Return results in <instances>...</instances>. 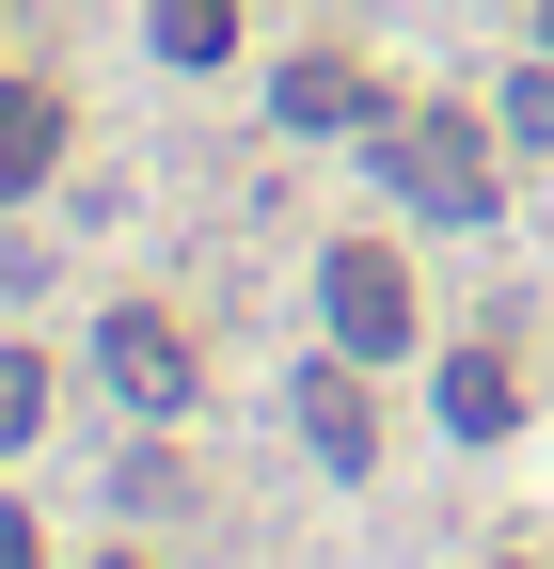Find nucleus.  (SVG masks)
Masks as SVG:
<instances>
[{"label": "nucleus", "mask_w": 554, "mask_h": 569, "mask_svg": "<svg viewBox=\"0 0 554 569\" xmlns=\"http://www.w3.org/2000/svg\"><path fill=\"white\" fill-rule=\"evenodd\" d=\"M365 159H380L396 206H428V222H492V142H475L459 111H380Z\"/></svg>", "instance_id": "obj_1"}, {"label": "nucleus", "mask_w": 554, "mask_h": 569, "mask_svg": "<svg viewBox=\"0 0 554 569\" xmlns=\"http://www.w3.org/2000/svg\"><path fill=\"white\" fill-rule=\"evenodd\" d=\"M317 301H333V348H349V365H396V348H412V269H396L380 238L333 253V269H317Z\"/></svg>", "instance_id": "obj_2"}, {"label": "nucleus", "mask_w": 554, "mask_h": 569, "mask_svg": "<svg viewBox=\"0 0 554 569\" xmlns=\"http://www.w3.org/2000/svg\"><path fill=\"white\" fill-rule=\"evenodd\" d=\"M111 396H127V411H190V332L127 301V317H111Z\"/></svg>", "instance_id": "obj_3"}, {"label": "nucleus", "mask_w": 554, "mask_h": 569, "mask_svg": "<svg viewBox=\"0 0 554 569\" xmlns=\"http://www.w3.org/2000/svg\"><path fill=\"white\" fill-rule=\"evenodd\" d=\"M301 443H317L333 475H365V459H380V411H365L349 365H301Z\"/></svg>", "instance_id": "obj_4"}, {"label": "nucleus", "mask_w": 554, "mask_h": 569, "mask_svg": "<svg viewBox=\"0 0 554 569\" xmlns=\"http://www.w3.org/2000/svg\"><path fill=\"white\" fill-rule=\"evenodd\" d=\"M48 159H63V111H48L32 80H0V190H32Z\"/></svg>", "instance_id": "obj_5"}, {"label": "nucleus", "mask_w": 554, "mask_h": 569, "mask_svg": "<svg viewBox=\"0 0 554 569\" xmlns=\"http://www.w3.org/2000/svg\"><path fill=\"white\" fill-rule=\"evenodd\" d=\"M507 411H523V396H507V365H492V348H475V365H444V427H459V443H492Z\"/></svg>", "instance_id": "obj_6"}, {"label": "nucleus", "mask_w": 554, "mask_h": 569, "mask_svg": "<svg viewBox=\"0 0 554 569\" xmlns=\"http://www.w3.org/2000/svg\"><path fill=\"white\" fill-rule=\"evenodd\" d=\"M238 48V0H159V63H222Z\"/></svg>", "instance_id": "obj_7"}, {"label": "nucleus", "mask_w": 554, "mask_h": 569, "mask_svg": "<svg viewBox=\"0 0 554 569\" xmlns=\"http://www.w3.org/2000/svg\"><path fill=\"white\" fill-rule=\"evenodd\" d=\"M349 111H365V80H349L333 48H317V63H286V127H349Z\"/></svg>", "instance_id": "obj_8"}, {"label": "nucleus", "mask_w": 554, "mask_h": 569, "mask_svg": "<svg viewBox=\"0 0 554 569\" xmlns=\"http://www.w3.org/2000/svg\"><path fill=\"white\" fill-rule=\"evenodd\" d=\"M32 427H48V380L17 365V348H0V443H32Z\"/></svg>", "instance_id": "obj_9"}, {"label": "nucleus", "mask_w": 554, "mask_h": 569, "mask_svg": "<svg viewBox=\"0 0 554 569\" xmlns=\"http://www.w3.org/2000/svg\"><path fill=\"white\" fill-rule=\"evenodd\" d=\"M507 142H554V63H523V80H507Z\"/></svg>", "instance_id": "obj_10"}, {"label": "nucleus", "mask_w": 554, "mask_h": 569, "mask_svg": "<svg viewBox=\"0 0 554 569\" xmlns=\"http://www.w3.org/2000/svg\"><path fill=\"white\" fill-rule=\"evenodd\" d=\"M538 48H554V0H538Z\"/></svg>", "instance_id": "obj_11"}, {"label": "nucleus", "mask_w": 554, "mask_h": 569, "mask_svg": "<svg viewBox=\"0 0 554 569\" xmlns=\"http://www.w3.org/2000/svg\"><path fill=\"white\" fill-rule=\"evenodd\" d=\"M507 569H523V553H507Z\"/></svg>", "instance_id": "obj_12"}]
</instances>
